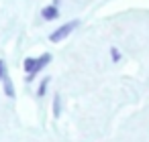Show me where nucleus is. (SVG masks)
Masks as SVG:
<instances>
[{
  "label": "nucleus",
  "mask_w": 149,
  "mask_h": 142,
  "mask_svg": "<svg viewBox=\"0 0 149 142\" xmlns=\"http://www.w3.org/2000/svg\"><path fill=\"white\" fill-rule=\"evenodd\" d=\"M78 27H80V21H70V23H65L63 27H59L57 31H53V33L49 35V41H51V43H59V41H63L65 37H70L72 31H76Z\"/></svg>",
  "instance_id": "nucleus-1"
},
{
  "label": "nucleus",
  "mask_w": 149,
  "mask_h": 142,
  "mask_svg": "<svg viewBox=\"0 0 149 142\" xmlns=\"http://www.w3.org/2000/svg\"><path fill=\"white\" fill-rule=\"evenodd\" d=\"M49 61H51V55H49V53L41 55V57L37 59V67H35V71H33V73H29V81H31V79H33V77H35V75H37V73H39V71H41V69L49 63Z\"/></svg>",
  "instance_id": "nucleus-2"
},
{
  "label": "nucleus",
  "mask_w": 149,
  "mask_h": 142,
  "mask_svg": "<svg viewBox=\"0 0 149 142\" xmlns=\"http://www.w3.org/2000/svg\"><path fill=\"white\" fill-rule=\"evenodd\" d=\"M41 14H43V19H45V21H53V19H57V14H59L57 4H53V6H45Z\"/></svg>",
  "instance_id": "nucleus-3"
},
{
  "label": "nucleus",
  "mask_w": 149,
  "mask_h": 142,
  "mask_svg": "<svg viewBox=\"0 0 149 142\" xmlns=\"http://www.w3.org/2000/svg\"><path fill=\"white\" fill-rule=\"evenodd\" d=\"M35 67H37V59L27 57V59H25V71H27V73H33V71H35Z\"/></svg>",
  "instance_id": "nucleus-4"
},
{
  "label": "nucleus",
  "mask_w": 149,
  "mask_h": 142,
  "mask_svg": "<svg viewBox=\"0 0 149 142\" xmlns=\"http://www.w3.org/2000/svg\"><path fill=\"white\" fill-rule=\"evenodd\" d=\"M53 116H55V118L61 116V97H59V95L53 97Z\"/></svg>",
  "instance_id": "nucleus-5"
},
{
  "label": "nucleus",
  "mask_w": 149,
  "mask_h": 142,
  "mask_svg": "<svg viewBox=\"0 0 149 142\" xmlns=\"http://www.w3.org/2000/svg\"><path fill=\"white\" fill-rule=\"evenodd\" d=\"M4 93L8 95V97H15V87H13V81L6 77L4 79Z\"/></svg>",
  "instance_id": "nucleus-6"
},
{
  "label": "nucleus",
  "mask_w": 149,
  "mask_h": 142,
  "mask_svg": "<svg viewBox=\"0 0 149 142\" xmlns=\"http://www.w3.org/2000/svg\"><path fill=\"white\" fill-rule=\"evenodd\" d=\"M47 85H49V77H45V79L41 81V85H39V91H37V95H39V97H43V95H45V91H47Z\"/></svg>",
  "instance_id": "nucleus-7"
},
{
  "label": "nucleus",
  "mask_w": 149,
  "mask_h": 142,
  "mask_svg": "<svg viewBox=\"0 0 149 142\" xmlns=\"http://www.w3.org/2000/svg\"><path fill=\"white\" fill-rule=\"evenodd\" d=\"M8 75H6V65H4V61H0V81H4Z\"/></svg>",
  "instance_id": "nucleus-8"
},
{
  "label": "nucleus",
  "mask_w": 149,
  "mask_h": 142,
  "mask_svg": "<svg viewBox=\"0 0 149 142\" xmlns=\"http://www.w3.org/2000/svg\"><path fill=\"white\" fill-rule=\"evenodd\" d=\"M110 55H112V59H114V61H118V59H120V53H118V49H116V47H112V49H110Z\"/></svg>",
  "instance_id": "nucleus-9"
}]
</instances>
